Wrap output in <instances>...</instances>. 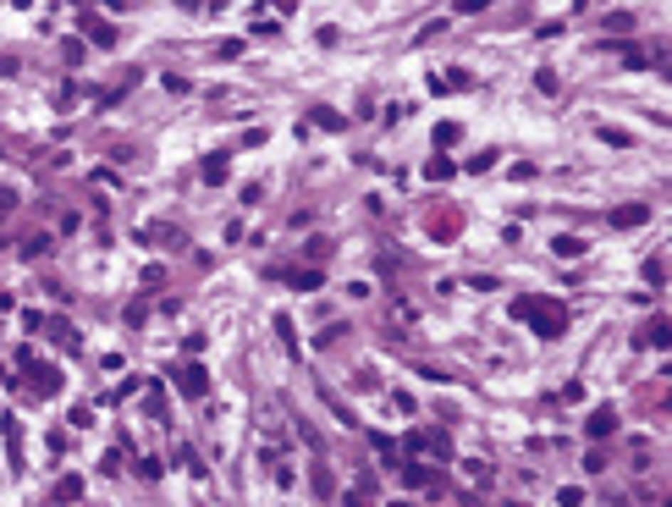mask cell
<instances>
[{
  "mask_svg": "<svg viewBox=\"0 0 672 507\" xmlns=\"http://www.w3.org/2000/svg\"><path fill=\"white\" fill-rule=\"evenodd\" d=\"M17 364L28 370V375H33V386H39V392H56V386H61V375H56L50 364H39L33 353H17Z\"/></svg>",
  "mask_w": 672,
  "mask_h": 507,
  "instance_id": "7a4b0ae2",
  "label": "cell"
},
{
  "mask_svg": "<svg viewBox=\"0 0 672 507\" xmlns=\"http://www.w3.org/2000/svg\"><path fill=\"white\" fill-rule=\"evenodd\" d=\"M458 144V122H441L436 127V149H452Z\"/></svg>",
  "mask_w": 672,
  "mask_h": 507,
  "instance_id": "9a60e30c",
  "label": "cell"
},
{
  "mask_svg": "<svg viewBox=\"0 0 672 507\" xmlns=\"http://www.w3.org/2000/svg\"><path fill=\"white\" fill-rule=\"evenodd\" d=\"M182 464H188L193 480H204V458H199V452H182Z\"/></svg>",
  "mask_w": 672,
  "mask_h": 507,
  "instance_id": "ac0fdd59",
  "label": "cell"
},
{
  "mask_svg": "<svg viewBox=\"0 0 672 507\" xmlns=\"http://www.w3.org/2000/svg\"><path fill=\"white\" fill-rule=\"evenodd\" d=\"M485 6H490V0H458V11H463V17H474V11H485Z\"/></svg>",
  "mask_w": 672,
  "mask_h": 507,
  "instance_id": "d6986e66",
  "label": "cell"
},
{
  "mask_svg": "<svg viewBox=\"0 0 672 507\" xmlns=\"http://www.w3.org/2000/svg\"><path fill=\"white\" fill-rule=\"evenodd\" d=\"M551 249L562 254V259H579V254H584V237H573V232H562V237H551Z\"/></svg>",
  "mask_w": 672,
  "mask_h": 507,
  "instance_id": "ba28073f",
  "label": "cell"
},
{
  "mask_svg": "<svg viewBox=\"0 0 672 507\" xmlns=\"http://www.w3.org/2000/svg\"><path fill=\"white\" fill-rule=\"evenodd\" d=\"M182 392H188V397H204V392H210V375H204V364H188V370H182Z\"/></svg>",
  "mask_w": 672,
  "mask_h": 507,
  "instance_id": "8992f818",
  "label": "cell"
},
{
  "mask_svg": "<svg viewBox=\"0 0 672 507\" xmlns=\"http://www.w3.org/2000/svg\"><path fill=\"white\" fill-rule=\"evenodd\" d=\"M452 160H446V155H436V160H430V166H424V177H430V182H446V177H452Z\"/></svg>",
  "mask_w": 672,
  "mask_h": 507,
  "instance_id": "5bb4252c",
  "label": "cell"
},
{
  "mask_svg": "<svg viewBox=\"0 0 672 507\" xmlns=\"http://www.w3.org/2000/svg\"><path fill=\"white\" fill-rule=\"evenodd\" d=\"M513 315L529 320L540 337H562V331H567V309L557 303V298H518V303H513Z\"/></svg>",
  "mask_w": 672,
  "mask_h": 507,
  "instance_id": "6da1fadb",
  "label": "cell"
},
{
  "mask_svg": "<svg viewBox=\"0 0 672 507\" xmlns=\"http://www.w3.org/2000/svg\"><path fill=\"white\" fill-rule=\"evenodd\" d=\"M144 243H154V249H166V243H177V226H144Z\"/></svg>",
  "mask_w": 672,
  "mask_h": 507,
  "instance_id": "8fae6325",
  "label": "cell"
},
{
  "mask_svg": "<svg viewBox=\"0 0 672 507\" xmlns=\"http://www.w3.org/2000/svg\"><path fill=\"white\" fill-rule=\"evenodd\" d=\"M645 281H651V287H661V281H667V259H661V254H651V259H645Z\"/></svg>",
  "mask_w": 672,
  "mask_h": 507,
  "instance_id": "4fadbf2b",
  "label": "cell"
},
{
  "mask_svg": "<svg viewBox=\"0 0 672 507\" xmlns=\"http://www.w3.org/2000/svg\"><path fill=\"white\" fill-rule=\"evenodd\" d=\"M589 436H595V441H607L611 430H617V408H607V402H601V408H595V414H589V424H584Z\"/></svg>",
  "mask_w": 672,
  "mask_h": 507,
  "instance_id": "3957f363",
  "label": "cell"
},
{
  "mask_svg": "<svg viewBox=\"0 0 672 507\" xmlns=\"http://www.w3.org/2000/svg\"><path fill=\"white\" fill-rule=\"evenodd\" d=\"M392 507H408V502H392Z\"/></svg>",
  "mask_w": 672,
  "mask_h": 507,
  "instance_id": "7402d4cb",
  "label": "cell"
},
{
  "mask_svg": "<svg viewBox=\"0 0 672 507\" xmlns=\"http://www.w3.org/2000/svg\"><path fill=\"white\" fill-rule=\"evenodd\" d=\"M287 287H298V293H315V287H325V276H320V271H287Z\"/></svg>",
  "mask_w": 672,
  "mask_h": 507,
  "instance_id": "52a82bcc",
  "label": "cell"
},
{
  "mask_svg": "<svg viewBox=\"0 0 672 507\" xmlns=\"http://www.w3.org/2000/svg\"><path fill=\"white\" fill-rule=\"evenodd\" d=\"M204 182H210V188L226 182V155H210V160H204Z\"/></svg>",
  "mask_w": 672,
  "mask_h": 507,
  "instance_id": "9c48e42d",
  "label": "cell"
},
{
  "mask_svg": "<svg viewBox=\"0 0 672 507\" xmlns=\"http://www.w3.org/2000/svg\"><path fill=\"white\" fill-rule=\"evenodd\" d=\"M83 28H88V39H94V44H105V50L116 44V28H110V22H94V17H88Z\"/></svg>",
  "mask_w": 672,
  "mask_h": 507,
  "instance_id": "30bf717a",
  "label": "cell"
},
{
  "mask_svg": "<svg viewBox=\"0 0 672 507\" xmlns=\"http://www.w3.org/2000/svg\"><path fill=\"white\" fill-rule=\"evenodd\" d=\"M315 122H320V127H331V132H336V127H347V122H342V110H325V105L315 110Z\"/></svg>",
  "mask_w": 672,
  "mask_h": 507,
  "instance_id": "2e32d148",
  "label": "cell"
},
{
  "mask_svg": "<svg viewBox=\"0 0 672 507\" xmlns=\"http://www.w3.org/2000/svg\"><path fill=\"white\" fill-rule=\"evenodd\" d=\"M271 6H281V11H287V6H293V0H271Z\"/></svg>",
  "mask_w": 672,
  "mask_h": 507,
  "instance_id": "ffe728a7",
  "label": "cell"
},
{
  "mask_svg": "<svg viewBox=\"0 0 672 507\" xmlns=\"http://www.w3.org/2000/svg\"><path fill=\"white\" fill-rule=\"evenodd\" d=\"M11 6H17V11H22V6H33V0H11Z\"/></svg>",
  "mask_w": 672,
  "mask_h": 507,
  "instance_id": "44dd1931",
  "label": "cell"
},
{
  "mask_svg": "<svg viewBox=\"0 0 672 507\" xmlns=\"http://www.w3.org/2000/svg\"><path fill=\"white\" fill-rule=\"evenodd\" d=\"M408 446H414V452L424 446V452H436V458H446V452H452V441H446L441 430H424V436H408Z\"/></svg>",
  "mask_w": 672,
  "mask_h": 507,
  "instance_id": "5b68a950",
  "label": "cell"
},
{
  "mask_svg": "<svg viewBox=\"0 0 672 507\" xmlns=\"http://www.w3.org/2000/svg\"><path fill=\"white\" fill-rule=\"evenodd\" d=\"M78 496H83V480H78V474H66L61 486H56V502H78Z\"/></svg>",
  "mask_w": 672,
  "mask_h": 507,
  "instance_id": "7c38bea8",
  "label": "cell"
},
{
  "mask_svg": "<svg viewBox=\"0 0 672 507\" xmlns=\"http://www.w3.org/2000/svg\"><path fill=\"white\" fill-rule=\"evenodd\" d=\"M50 331H56V342H61V347H78V331H72V325H61V320H56Z\"/></svg>",
  "mask_w": 672,
  "mask_h": 507,
  "instance_id": "e0dca14e",
  "label": "cell"
},
{
  "mask_svg": "<svg viewBox=\"0 0 672 507\" xmlns=\"http://www.w3.org/2000/svg\"><path fill=\"white\" fill-rule=\"evenodd\" d=\"M645 221H651V210H645V204H623V210H611V226H617V232H629V226H645Z\"/></svg>",
  "mask_w": 672,
  "mask_h": 507,
  "instance_id": "277c9868",
  "label": "cell"
}]
</instances>
